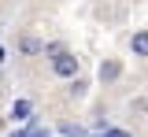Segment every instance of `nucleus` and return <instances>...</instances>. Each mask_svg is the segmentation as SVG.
Here are the masks:
<instances>
[{
  "mask_svg": "<svg viewBox=\"0 0 148 137\" xmlns=\"http://www.w3.org/2000/svg\"><path fill=\"white\" fill-rule=\"evenodd\" d=\"M78 71H82V59L74 56V52L59 48V52L52 56V74L56 78H78Z\"/></svg>",
  "mask_w": 148,
  "mask_h": 137,
  "instance_id": "f257e3e1",
  "label": "nucleus"
},
{
  "mask_svg": "<svg viewBox=\"0 0 148 137\" xmlns=\"http://www.w3.org/2000/svg\"><path fill=\"white\" fill-rule=\"evenodd\" d=\"M130 48H133V56H137V59H148V30H133Z\"/></svg>",
  "mask_w": 148,
  "mask_h": 137,
  "instance_id": "f03ea898",
  "label": "nucleus"
},
{
  "mask_svg": "<svg viewBox=\"0 0 148 137\" xmlns=\"http://www.w3.org/2000/svg\"><path fill=\"white\" fill-rule=\"evenodd\" d=\"M18 52H22V56H41V52H45V41L34 37V34H26V37L18 41Z\"/></svg>",
  "mask_w": 148,
  "mask_h": 137,
  "instance_id": "7ed1b4c3",
  "label": "nucleus"
},
{
  "mask_svg": "<svg viewBox=\"0 0 148 137\" xmlns=\"http://www.w3.org/2000/svg\"><path fill=\"white\" fill-rule=\"evenodd\" d=\"M119 74H122V63L119 59H104L100 63V82H115Z\"/></svg>",
  "mask_w": 148,
  "mask_h": 137,
  "instance_id": "20e7f679",
  "label": "nucleus"
},
{
  "mask_svg": "<svg viewBox=\"0 0 148 137\" xmlns=\"http://www.w3.org/2000/svg\"><path fill=\"white\" fill-rule=\"evenodd\" d=\"M30 115H34V104L30 100H15L11 104V119L15 122H30Z\"/></svg>",
  "mask_w": 148,
  "mask_h": 137,
  "instance_id": "39448f33",
  "label": "nucleus"
},
{
  "mask_svg": "<svg viewBox=\"0 0 148 137\" xmlns=\"http://www.w3.org/2000/svg\"><path fill=\"white\" fill-rule=\"evenodd\" d=\"M11 137H48V130H41V126H26V130H18Z\"/></svg>",
  "mask_w": 148,
  "mask_h": 137,
  "instance_id": "423d86ee",
  "label": "nucleus"
},
{
  "mask_svg": "<svg viewBox=\"0 0 148 137\" xmlns=\"http://www.w3.org/2000/svg\"><path fill=\"white\" fill-rule=\"evenodd\" d=\"M71 93H74V97H82V93H85V82H78V78H74V82H71Z\"/></svg>",
  "mask_w": 148,
  "mask_h": 137,
  "instance_id": "0eeeda50",
  "label": "nucleus"
},
{
  "mask_svg": "<svg viewBox=\"0 0 148 137\" xmlns=\"http://www.w3.org/2000/svg\"><path fill=\"white\" fill-rule=\"evenodd\" d=\"M104 137H133V134H126V130H104Z\"/></svg>",
  "mask_w": 148,
  "mask_h": 137,
  "instance_id": "6e6552de",
  "label": "nucleus"
}]
</instances>
